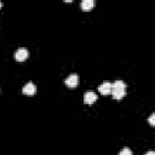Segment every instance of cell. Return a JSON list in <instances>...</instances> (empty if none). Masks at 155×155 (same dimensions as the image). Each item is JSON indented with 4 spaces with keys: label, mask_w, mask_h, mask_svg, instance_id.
<instances>
[{
    "label": "cell",
    "mask_w": 155,
    "mask_h": 155,
    "mask_svg": "<svg viewBox=\"0 0 155 155\" xmlns=\"http://www.w3.org/2000/svg\"><path fill=\"white\" fill-rule=\"evenodd\" d=\"M28 56H29V51H28L27 48H24V47H21V48H18V50L15 52V58H16V61H18V62H22V61L27 59Z\"/></svg>",
    "instance_id": "3"
},
{
    "label": "cell",
    "mask_w": 155,
    "mask_h": 155,
    "mask_svg": "<svg viewBox=\"0 0 155 155\" xmlns=\"http://www.w3.org/2000/svg\"><path fill=\"white\" fill-rule=\"evenodd\" d=\"M98 91L102 94H109L111 92V82L109 81H104L98 86Z\"/></svg>",
    "instance_id": "4"
},
{
    "label": "cell",
    "mask_w": 155,
    "mask_h": 155,
    "mask_svg": "<svg viewBox=\"0 0 155 155\" xmlns=\"http://www.w3.org/2000/svg\"><path fill=\"white\" fill-rule=\"evenodd\" d=\"M144 155H155V153H154L153 150H149V151H148V153H145Z\"/></svg>",
    "instance_id": "10"
},
{
    "label": "cell",
    "mask_w": 155,
    "mask_h": 155,
    "mask_svg": "<svg viewBox=\"0 0 155 155\" xmlns=\"http://www.w3.org/2000/svg\"><path fill=\"white\" fill-rule=\"evenodd\" d=\"M80 6H81V8L84 11H90L94 6V1L93 0H82L81 4H80Z\"/></svg>",
    "instance_id": "7"
},
{
    "label": "cell",
    "mask_w": 155,
    "mask_h": 155,
    "mask_svg": "<svg viewBox=\"0 0 155 155\" xmlns=\"http://www.w3.org/2000/svg\"><path fill=\"white\" fill-rule=\"evenodd\" d=\"M64 82H65V85H67L68 87H71V88H73V87L78 86V84H79V75L75 74V73H73V74H70V75H68V76L65 78Z\"/></svg>",
    "instance_id": "2"
},
{
    "label": "cell",
    "mask_w": 155,
    "mask_h": 155,
    "mask_svg": "<svg viewBox=\"0 0 155 155\" xmlns=\"http://www.w3.org/2000/svg\"><path fill=\"white\" fill-rule=\"evenodd\" d=\"M1 6H2V2H1V1H0V7H1Z\"/></svg>",
    "instance_id": "11"
},
{
    "label": "cell",
    "mask_w": 155,
    "mask_h": 155,
    "mask_svg": "<svg viewBox=\"0 0 155 155\" xmlns=\"http://www.w3.org/2000/svg\"><path fill=\"white\" fill-rule=\"evenodd\" d=\"M115 99H121L126 94V84L122 80H115L111 84V92Z\"/></svg>",
    "instance_id": "1"
},
{
    "label": "cell",
    "mask_w": 155,
    "mask_h": 155,
    "mask_svg": "<svg viewBox=\"0 0 155 155\" xmlns=\"http://www.w3.org/2000/svg\"><path fill=\"white\" fill-rule=\"evenodd\" d=\"M96 99H97V94H96L93 91H87V92H85V94H84V102H85L86 104H92V103L96 102Z\"/></svg>",
    "instance_id": "5"
},
{
    "label": "cell",
    "mask_w": 155,
    "mask_h": 155,
    "mask_svg": "<svg viewBox=\"0 0 155 155\" xmlns=\"http://www.w3.org/2000/svg\"><path fill=\"white\" fill-rule=\"evenodd\" d=\"M149 124L151 126H155V113H151V115L149 116Z\"/></svg>",
    "instance_id": "9"
},
{
    "label": "cell",
    "mask_w": 155,
    "mask_h": 155,
    "mask_svg": "<svg viewBox=\"0 0 155 155\" xmlns=\"http://www.w3.org/2000/svg\"><path fill=\"white\" fill-rule=\"evenodd\" d=\"M119 155H132V150H131L130 148L125 147V148H122V149L119 151Z\"/></svg>",
    "instance_id": "8"
},
{
    "label": "cell",
    "mask_w": 155,
    "mask_h": 155,
    "mask_svg": "<svg viewBox=\"0 0 155 155\" xmlns=\"http://www.w3.org/2000/svg\"><path fill=\"white\" fill-rule=\"evenodd\" d=\"M22 92H23L24 94H34V93L36 92V87H35V85H34L31 81H29V82H27V84L23 86Z\"/></svg>",
    "instance_id": "6"
}]
</instances>
